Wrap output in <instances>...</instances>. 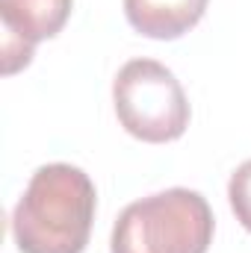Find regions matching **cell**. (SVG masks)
Wrapping results in <instances>:
<instances>
[{"label":"cell","mask_w":251,"mask_h":253,"mask_svg":"<svg viewBox=\"0 0 251 253\" xmlns=\"http://www.w3.org/2000/svg\"><path fill=\"white\" fill-rule=\"evenodd\" d=\"M95 183L68 162L42 165L12 212L21 253H83L95 221Z\"/></svg>","instance_id":"1"},{"label":"cell","mask_w":251,"mask_h":253,"mask_svg":"<svg viewBox=\"0 0 251 253\" xmlns=\"http://www.w3.org/2000/svg\"><path fill=\"white\" fill-rule=\"evenodd\" d=\"M213 209L192 189H166L125 206L113 227V253H207Z\"/></svg>","instance_id":"2"},{"label":"cell","mask_w":251,"mask_h":253,"mask_svg":"<svg viewBox=\"0 0 251 253\" xmlns=\"http://www.w3.org/2000/svg\"><path fill=\"white\" fill-rule=\"evenodd\" d=\"M116 115L127 132L148 144H166L187 132L189 100L184 85L166 65L130 59L113 83Z\"/></svg>","instance_id":"3"},{"label":"cell","mask_w":251,"mask_h":253,"mask_svg":"<svg viewBox=\"0 0 251 253\" xmlns=\"http://www.w3.org/2000/svg\"><path fill=\"white\" fill-rule=\"evenodd\" d=\"M210 0H125L130 27L148 39H181L207 12Z\"/></svg>","instance_id":"4"},{"label":"cell","mask_w":251,"mask_h":253,"mask_svg":"<svg viewBox=\"0 0 251 253\" xmlns=\"http://www.w3.org/2000/svg\"><path fill=\"white\" fill-rule=\"evenodd\" d=\"M74 0H0V18L6 36L27 47L54 39L65 27Z\"/></svg>","instance_id":"5"},{"label":"cell","mask_w":251,"mask_h":253,"mask_svg":"<svg viewBox=\"0 0 251 253\" xmlns=\"http://www.w3.org/2000/svg\"><path fill=\"white\" fill-rule=\"evenodd\" d=\"M228 197H231V209L237 215V221L251 233V159L243 162L228 183Z\"/></svg>","instance_id":"6"}]
</instances>
